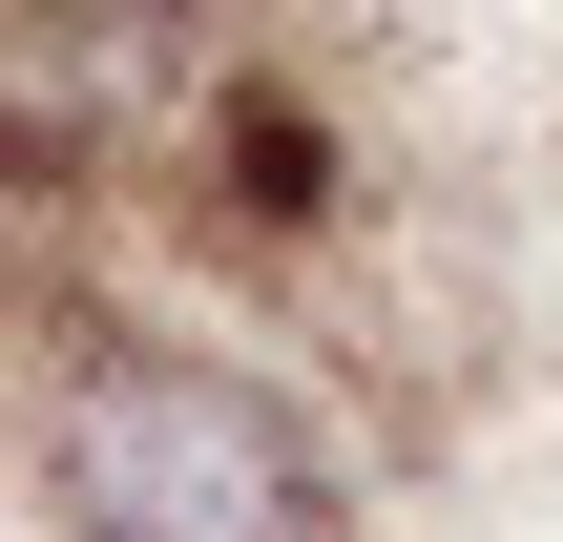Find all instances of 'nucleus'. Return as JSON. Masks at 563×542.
<instances>
[{
	"label": "nucleus",
	"mask_w": 563,
	"mask_h": 542,
	"mask_svg": "<svg viewBox=\"0 0 563 542\" xmlns=\"http://www.w3.org/2000/svg\"><path fill=\"white\" fill-rule=\"evenodd\" d=\"M42 501H63V542H334V460L272 376H230L188 334H63Z\"/></svg>",
	"instance_id": "nucleus-1"
},
{
	"label": "nucleus",
	"mask_w": 563,
	"mask_h": 542,
	"mask_svg": "<svg viewBox=\"0 0 563 542\" xmlns=\"http://www.w3.org/2000/svg\"><path fill=\"white\" fill-rule=\"evenodd\" d=\"M230 63L188 0H0V188H167Z\"/></svg>",
	"instance_id": "nucleus-2"
}]
</instances>
